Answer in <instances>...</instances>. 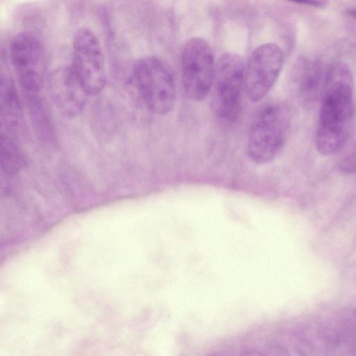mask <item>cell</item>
Here are the masks:
<instances>
[{"label": "cell", "mask_w": 356, "mask_h": 356, "mask_svg": "<svg viewBox=\"0 0 356 356\" xmlns=\"http://www.w3.org/2000/svg\"><path fill=\"white\" fill-rule=\"evenodd\" d=\"M327 67L320 58L308 60L301 57L296 63L293 79L299 99L306 107L321 98Z\"/></svg>", "instance_id": "10"}, {"label": "cell", "mask_w": 356, "mask_h": 356, "mask_svg": "<svg viewBox=\"0 0 356 356\" xmlns=\"http://www.w3.org/2000/svg\"><path fill=\"white\" fill-rule=\"evenodd\" d=\"M292 3L305 5L315 8H323L325 7L330 0H285Z\"/></svg>", "instance_id": "13"}, {"label": "cell", "mask_w": 356, "mask_h": 356, "mask_svg": "<svg viewBox=\"0 0 356 356\" xmlns=\"http://www.w3.org/2000/svg\"><path fill=\"white\" fill-rule=\"evenodd\" d=\"M133 77L139 95L151 111L165 115L173 109L175 81L163 60L152 56L141 58L134 65Z\"/></svg>", "instance_id": "3"}, {"label": "cell", "mask_w": 356, "mask_h": 356, "mask_svg": "<svg viewBox=\"0 0 356 356\" xmlns=\"http://www.w3.org/2000/svg\"><path fill=\"white\" fill-rule=\"evenodd\" d=\"M245 72L243 59L233 52L222 54L215 66L213 104L223 120L235 121L240 114Z\"/></svg>", "instance_id": "4"}, {"label": "cell", "mask_w": 356, "mask_h": 356, "mask_svg": "<svg viewBox=\"0 0 356 356\" xmlns=\"http://www.w3.org/2000/svg\"><path fill=\"white\" fill-rule=\"evenodd\" d=\"M49 90L53 101L67 118H74L83 110L89 95L71 66L58 69L51 76Z\"/></svg>", "instance_id": "9"}, {"label": "cell", "mask_w": 356, "mask_h": 356, "mask_svg": "<svg viewBox=\"0 0 356 356\" xmlns=\"http://www.w3.org/2000/svg\"><path fill=\"white\" fill-rule=\"evenodd\" d=\"M9 50L10 61L21 87L27 95L38 94L46 72L43 44L33 33L22 31L13 37Z\"/></svg>", "instance_id": "6"}, {"label": "cell", "mask_w": 356, "mask_h": 356, "mask_svg": "<svg viewBox=\"0 0 356 356\" xmlns=\"http://www.w3.org/2000/svg\"><path fill=\"white\" fill-rule=\"evenodd\" d=\"M284 60L282 49L268 42L257 47L245 65L244 87L248 98L254 102L261 100L277 79Z\"/></svg>", "instance_id": "8"}, {"label": "cell", "mask_w": 356, "mask_h": 356, "mask_svg": "<svg viewBox=\"0 0 356 356\" xmlns=\"http://www.w3.org/2000/svg\"><path fill=\"white\" fill-rule=\"evenodd\" d=\"M291 115L283 103L264 107L251 124L247 145L249 158L264 164L275 159L284 149L290 134Z\"/></svg>", "instance_id": "2"}, {"label": "cell", "mask_w": 356, "mask_h": 356, "mask_svg": "<svg viewBox=\"0 0 356 356\" xmlns=\"http://www.w3.org/2000/svg\"><path fill=\"white\" fill-rule=\"evenodd\" d=\"M0 160L1 170L8 175L17 173L24 162L19 147L6 134L1 136Z\"/></svg>", "instance_id": "12"}, {"label": "cell", "mask_w": 356, "mask_h": 356, "mask_svg": "<svg viewBox=\"0 0 356 356\" xmlns=\"http://www.w3.org/2000/svg\"><path fill=\"white\" fill-rule=\"evenodd\" d=\"M21 104L13 80L7 71L1 73V111L6 122L17 126L22 115Z\"/></svg>", "instance_id": "11"}, {"label": "cell", "mask_w": 356, "mask_h": 356, "mask_svg": "<svg viewBox=\"0 0 356 356\" xmlns=\"http://www.w3.org/2000/svg\"><path fill=\"white\" fill-rule=\"evenodd\" d=\"M71 67L89 95L103 90L106 79L104 56L98 38L89 28L81 27L74 34Z\"/></svg>", "instance_id": "5"}, {"label": "cell", "mask_w": 356, "mask_h": 356, "mask_svg": "<svg viewBox=\"0 0 356 356\" xmlns=\"http://www.w3.org/2000/svg\"><path fill=\"white\" fill-rule=\"evenodd\" d=\"M212 49L201 38H192L184 46L181 53V77L186 95L200 102L209 93L215 72Z\"/></svg>", "instance_id": "7"}, {"label": "cell", "mask_w": 356, "mask_h": 356, "mask_svg": "<svg viewBox=\"0 0 356 356\" xmlns=\"http://www.w3.org/2000/svg\"><path fill=\"white\" fill-rule=\"evenodd\" d=\"M320 99L316 145L321 154L330 156L345 145L354 122L353 77L346 63L327 67Z\"/></svg>", "instance_id": "1"}, {"label": "cell", "mask_w": 356, "mask_h": 356, "mask_svg": "<svg viewBox=\"0 0 356 356\" xmlns=\"http://www.w3.org/2000/svg\"><path fill=\"white\" fill-rule=\"evenodd\" d=\"M346 15L356 19V7H349L345 10Z\"/></svg>", "instance_id": "14"}]
</instances>
